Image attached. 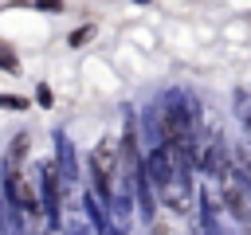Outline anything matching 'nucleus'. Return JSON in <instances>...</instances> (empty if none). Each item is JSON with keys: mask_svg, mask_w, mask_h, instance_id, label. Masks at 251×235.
<instances>
[{"mask_svg": "<svg viewBox=\"0 0 251 235\" xmlns=\"http://www.w3.org/2000/svg\"><path fill=\"white\" fill-rule=\"evenodd\" d=\"M118 192H122L118 137H114V133H106V137L90 149V196H98V204L118 208Z\"/></svg>", "mask_w": 251, "mask_h": 235, "instance_id": "obj_3", "label": "nucleus"}, {"mask_svg": "<svg viewBox=\"0 0 251 235\" xmlns=\"http://www.w3.org/2000/svg\"><path fill=\"white\" fill-rule=\"evenodd\" d=\"M90 35H94V24H82V27H78V31L71 35V47H82V43H86Z\"/></svg>", "mask_w": 251, "mask_h": 235, "instance_id": "obj_7", "label": "nucleus"}, {"mask_svg": "<svg viewBox=\"0 0 251 235\" xmlns=\"http://www.w3.org/2000/svg\"><path fill=\"white\" fill-rule=\"evenodd\" d=\"M0 106H8V110H24L27 102H24V98H0Z\"/></svg>", "mask_w": 251, "mask_h": 235, "instance_id": "obj_8", "label": "nucleus"}, {"mask_svg": "<svg viewBox=\"0 0 251 235\" xmlns=\"http://www.w3.org/2000/svg\"><path fill=\"white\" fill-rule=\"evenodd\" d=\"M149 231H153V235H188V219L165 212V215H153V219H149Z\"/></svg>", "mask_w": 251, "mask_h": 235, "instance_id": "obj_5", "label": "nucleus"}, {"mask_svg": "<svg viewBox=\"0 0 251 235\" xmlns=\"http://www.w3.org/2000/svg\"><path fill=\"white\" fill-rule=\"evenodd\" d=\"M157 133L161 141L157 145H176V149H196L200 141V106L188 90H169L165 102H161V114H157Z\"/></svg>", "mask_w": 251, "mask_h": 235, "instance_id": "obj_2", "label": "nucleus"}, {"mask_svg": "<svg viewBox=\"0 0 251 235\" xmlns=\"http://www.w3.org/2000/svg\"><path fill=\"white\" fill-rule=\"evenodd\" d=\"M220 196H224V212L235 223H247L251 204H247V172H239L235 164H227V172L220 176Z\"/></svg>", "mask_w": 251, "mask_h": 235, "instance_id": "obj_4", "label": "nucleus"}, {"mask_svg": "<svg viewBox=\"0 0 251 235\" xmlns=\"http://www.w3.org/2000/svg\"><path fill=\"white\" fill-rule=\"evenodd\" d=\"M0 67H4L8 74H20V59H16V51H12L8 43H0Z\"/></svg>", "mask_w": 251, "mask_h": 235, "instance_id": "obj_6", "label": "nucleus"}, {"mask_svg": "<svg viewBox=\"0 0 251 235\" xmlns=\"http://www.w3.org/2000/svg\"><path fill=\"white\" fill-rule=\"evenodd\" d=\"M141 184L173 215L188 219L196 212V164H192V153L188 149L153 145L149 153H141Z\"/></svg>", "mask_w": 251, "mask_h": 235, "instance_id": "obj_1", "label": "nucleus"}, {"mask_svg": "<svg viewBox=\"0 0 251 235\" xmlns=\"http://www.w3.org/2000/svg\"><path fill=\"white\" fill-rule=\"evenodd\" d=\"M39 235H67V227H59V223H47Z\"/></svg>", "mask_w": 251, "mask_h": 235, "instance_id": "obj_9", "label": "nucleus"}]
</instances>
